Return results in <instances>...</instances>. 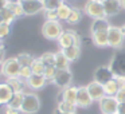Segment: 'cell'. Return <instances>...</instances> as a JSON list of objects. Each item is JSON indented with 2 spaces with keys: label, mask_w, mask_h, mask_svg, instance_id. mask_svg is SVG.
<instances>
[{
  "label": "cell",
  "mask_w": 125,
  "mask_h": 114,
  "mask_svg": "<svg viewBox=\"0 0 125 114\" xmlns=\"http://www.w3.org/2000/svg\"><path fill=\"white\" fill-rule=\"evenodd\" d=\"M93 43L97 47H108L109 40H108V31H101V32L92 34Z\"/></svg>",
  "instance_id": "obj_19"
},
{
  "label": "cell",
  "mask_w": 125,
  "mask_h": 114,
  "mask_svg": "<svg viewBox=\"0 0 125 114\" xmlns=\"http://www.w3.org/2000/svg\"><path fill=\"white\" fill-rule=\"evenodd\" d=\"M104 90H105V95H108V97H116L117 93L120 91V87L117 85L116 79H112L110 82L104 85Z\"/></svg>",
  "instance_id": "obj_24"
},
{
  "label": "cell",
  "mask_w": 125,
  "mask_h": 114,
  "mask_svg": "<svg viewBox=\"0 0 125 114\" xmlns=\"http://www.w3.org/2000/svg\"><path fill=\"white\" fill-rule=\"evenodd\" d=\"M0 12H1V16H3V22H4V24L11 26L12 23H14V20L16 19V16H15V15L12 14V11H11V10H8V8L1 10Z\"/></svg>",
  "instance_id": "obj_32"
},
{
  "label": "cell",
  "mask_w": 125,
  "mask_h": 114,
  "mask_svg": "<svg viewBox=\"0 0 125 114\" xmlns=\"http://www.w3.org/2000/svg\"><path fill=\"white\" fill-rule=\"evenodd\" d=\"M104 4V10H105V16H116L120 14L122 6L121 0H106Z\"/></svg>",
  "instance_id": "obj_13"
},
{
  "label": "cell",
  "mask_w": 125,
  "mask_h": 114,
  "mask_svg": "<svg viewBox=\"0 0 125 114\" xmlns=\"http://www.w3.org/2000/svg\"><path fill=\"white\" fill-rule=\"evenodd\" d=\"M95 1H98V3H105L106 0H95Z\"/></svg>",
  "instance_id": "obj_49"
},
{
  "label": "cell",
  "mask_w": 125,
  "mask_h": 114,
  "mask_svg": "<svg viewBox=\"0 0 125 114\" xmlns=\"http://www.w3.org/2000/svg\"><path fill=\"white\" fill-rule=\"evenodd\" d=\"M44 11H57L63 4V0H42Z\"/></svg>",
  "instance_id": "obj_28"
},
{
  "label": "cell",
  "mask_w": 125,
  "mask_h": 114,
  "mask_svg": "<svg viewBox=\"0 0 125 114\" xmlns=\"http://www.w3.org/2000/svg\"><path fill=\"white\" fill-rule=\"evenodd\" d=\"M69 66H70V62H69V59L65 57L62 50L55 52V67H57L58 70H69Z\"/></svg>",
  "instance_id": "obj_20"
},
{
  "label": "cell",
  "mask_w": 125,
  "mask_h": 114,
  "mask_svg": "<svg viewBox=\"0 0 125 114\" xmlns=\"http://www.w3.org/2000/svg\"><path fill=\"white\" fill-rule=\"evenodd\" d=\"M57 71H58V68L55 67V66H46L43 75H44V78H46L47 81L52 82V79H54L55 75H57Z\"/></svg>",
  "instance_id": "obj_34"
},
{
  "label": "cell",
  "mask_w": 125,
  "mask_h": 114,
  "mask_svg": "<svg viewBox=\"0 0 125 114\" xmlns=\"http://www.w3.org/2000/svg\"><path fill=\"white\" fill-rule=\"evenodd\" d=\"M58 44H59L61 50L69 48V47L81 46V38L75 31H63V34L58 39Z\"/></svg>",
  "instance_id": "obj_3"
},
{
  "label": "cell",
  "mask_w": 125,
  "mask_h": 114,
  "mask_svg": "<svg viewBox=\"0 0 125 114\" xmlns=\"http://www.w3.org/2000/svg\"><path fill=\"white\" fill-rule=\"evenodd\" d=\"M108 40H109V47L112 48H121L124 46L125 35L122 34L121 27H116V26H110L108 30Z\"/></svg>",
  "instance_id": "obj_4"
},
{
  "label": "cell",
  "mask_w": 125,
  "mask_h": 114,
  "mask_svg": "<svg viewBox=\"0 0 125 114\" xmlns=\"http://www.w3.org/2000/svg\"><path fill=\"white\" fill-rule=\"evenodd\" d=\"M16 59H18V62H19L20 67H23V66H30L31 67V65H32L35 58H32L30 54H27V52H22V54H19L16 57Z\"/></svg>",
  "instance_id": "obj_30"
},
{
  "label": "cell",
  "mask_w": 125,
  "mask_h": 114,
  "mask_svg": "<svg viewBox=\"0 0 125 114\" xmlns=\"http://www.w3.org/2000/svg\"><path fill=\"white\" fill-rule=\"evenodd\" d=\"M4 48H6V46H4V43L1 40H0V52L1 51H4Z\"/></svg>",
  "instance_id": "obj_44"
},
{
  "label": "cell",
  "mask_w": 125,
  "mask_h": 114,
  "mask_svg": "<svg viewBox=\"0 0 125 114\" xmlns=\"http://www.w3.org/2000/svg\"><path fill=\"white\" fill-rule=\"evenodd\" d=\"M81 19H82V11L79 8H77V7H71L70 15H69L66 22H67L69 24H77Z\"/></svg>",
  "instance_id": "obj_27"
},
{
  "label": "cell",
  "mask_w": 125,
  "mask_h": 114,
  "mask_svg": "<svg viewBox=\"0 0 125 114\" xmlns=\"http://www.w3.org/2000/svg\"><path fill=\"white\" fill-rule=\"evenodd\" d=\"M121 31H122V34H124V35H125V23H124V24H122V27H121Z\"/></svg>",
  "instance_id": "obj_45"
},
{
  "label": "cell",
  "mask_w": 125,
  "mask_h": 114,
  "mask_svg": "<svg viewBox=\"0 0 125 114\" xmlns=\"http://www.w3.org/2000/svg\"><path fill=\"white\" fill-rule=\"evenodd\" d=\"M62 52L65 54V57L69 59V62H74V60H77L79 58V54H81V47L73 46V47H69V48L62 50Z\"/></svg>",
  "instance_id": "obj_23"
},
{
  "label": "cell",
  "mask_w": 125,
  "mask_h": 114,
  "mask_svg": "<svg viewBox=\"0 0 125 114\" xmlns=\"http://www.w3.org/2000/svg\"><path fill=\"white\" fill-rule=\"evenodd\" d=\"M15 1H18V0H15Z\"/></svg>",
  "instance_id": "obj_51"
},
{
  "label": "cell",
  "mask_w": 125,
  "mask_h": 114,
  "mask_svg": "<svg viewBox=\"0 0 125 114\" xmlns=\"http://www.w3.org/2000/svg\"><path fill=\"white\" fill-rule=\"evenodd\" d=\"M71 81H73V74L70 70H58L55 78L52 79V83L63 90L71 86Z\"/></svg>",
  "instance_id": "obj_8"
},
{
  "label": "cell",
  "mask_w": 125,
  "mask_h": 114,
  "mask_svg": "<svg viewBox=\"0 0 125 114\" xmlns=\"http://www.w3.org/2000/svg\"><path fill=\"white\" fill-rule=\"evenodd\" d=\"M23 7L24 15H36L43 8V1L42 0H19Z\"/></svg>",
  "instance_id": "obj_10"
},
{
  "label": "cell",
  "mask_w": 125,
  "mask_h": 114,
  "mask_svg": "<svg viewBox=\"0 0 125 114\" xmlns=\"http://www.w3.org/2000/svg\"><path fill=\"white\" fill-rule=\"evenodd\" d=\"M31 75H32V71H31L30 66H23V67H20V71H19V78L20 79H23V81L26 82Z\"/></svg>",
  "instance_id": "obj_35"
},
{
  "label": "cell",
  "mask_w": 125,
  "mask_h": 114,
  "mask_svg": "<svg viewBox=\"0 0 125 114\" xmlns=\"http://www.w3.org/2000/svg\"><path fill=\"white\" fill-rule=\"evenodd\" d=\"M10 0H0V11L4 8H7V6H8Z\"/></svg>",
  "instance_id": "obj_42"
},
{
  "label": "cell",
  "mask_w": 125,
  "mask_h": 114,
  "mask_svg": "<svg viewBox=\"0 0 125 114\" xmlns=\"http://www.w3.org/2000/svg\"><path fill=\"white\" fill-rule=\"evenodd\" d=\"M4 60H6V59H4V51H1V52H0V65H3Z\"/></svg>",
  "instance_id": "obj_43"
},
{
  "label": "cell",
  "mask_w": 125,
  "mask_h": 114,
  "mask_svg": "<svg viewBox=\"0 0 125 114\" xmlns=\"http://www.w3.org/2000/svg\"><path fill=\"white\" fill-rule=\"evenodd\" d=\"M46 82H47V79L44 78V75L32 74V75L26 81V85H27L31 90H41L46 86Z\"/></svg>",
  "instance_id": "obj_15"
},
{
  "label": "cell",
  "mask_w": 125,
  "mask_h": 114,
  "mask_svg": "<svg viewBox=\"0 0 125 114\" xmlns=\"http://www.w3.org/2000/svg\"><path fill=\"white\" fill-rule=\"evenodd\" d=\"M6 114H20L22 111L20 110H16V109H12L10 107V106H6V111H4Z\"/></svg>",
  "instance_id": "obj_40"
},
{
  "label": "cell",
  "mask_w": 125,
  "mask_h": 114,
  "mask_svg": "<svg viewBox=\"0 0 125 114\" xmlns=\"http://www.w3.org/2000/svg\"><path fill=\"white\" fill-rule=\"evenodd\" d=\"M117 113H118V114H125V103H118Z\"/></svg>",
  "instance_id": "obj_41"
},
{
  "label": "cell",
  "mask_w": 125,
  "mask_h": 114,
  "mask_svg": "<svg viewBox=\"0 0 125 114\" xmlns=\"http://www.w3.org/2000/svg\"><path fill=\"white\" fill-rule=\"evenodd\" d=\"M121 6H122V8H125V0H121Z\"/></svg>",
  "instance_id": "obj_47"
},
{
  "label": "cell",
  "mask_w": 125,
  "mask_h": 114,
  "mask_svg": "<svg viewBox=\"0 0 125 114\" xmlns=\"http://www.w3.org/2000/svg\"><path fill=\"white\" fill-rule=\"evenodd\" d=\"M83 11L87 16L93 18V19H102L105 16V10H104V4L98 3L95 0H87L85 3Z\"/></svg>",
  "instance_id": "obj_5"
},
{
  "label": "cell",
  "mask_w": 125,
  "mask_h": 114,
  "mask_svg": "<svg viewBox=\"0 0 125 114\" xmlns=\"http://www.w3.org/2000/svg\"><path fill=\"white\" fill-rule=\"evenodd\" d=\"M114 79V73L112 71L110 66H101L94 71V81L101 85H105Z\"/></svg>",
  "instance_id": "obj_9"
},
{
  "label": "cell",
  "mask_w": 125,
  "mask_h": 114,
  "mask_svg": "<svg viewBox=\"0 0 125 114\" xmlns=\"http://www.w3.org/2000/svg\"><path fill=\"white\" fill-rule=\"evenodd\" d=\"M116 114H118V113H116Z\"/></svg>",
  "instance_id": "obj_52"
},
{
  "label": "cell",
  "mask_w": 125,
  "mask_h": 114,
  "mask_svg": "<svg viewBox=\"0 0 125 114\" xmlns=\"http://www.w3.org/2000/svg\"><path fill=\"white\" fill-rule=\"evenodd\" d=\"M110 68L116 75H125V54L116 55L113 62L110 63Z\"/></svg>",
  "instance_id": "obj_14"
},
{
  "label": "cell",
  "mask_w": 125,
  "mask_h": 114,
  "mask_svg": "<svg viewBox=\"0 0 125 114\" xmlns=\"http://www.w3.org/2000/svg\"><path fill=\"white\" fill-rule=\"evenodd\" d=\"M77 93H78V87L71 85V86L62 90V93H61V101H65V102L75 105L77 103Z\"/></svg>",
  "instance_id": "obj_16"
},
{
  "label": "cell",
  "mask_w": 125,
  "mask_h": 114,
  "mask_svg": "<svg viewBox=\"0 0 125 114\" xmlns=\"http://www.w3.org/2000/svg\"><path fill=\"white\" fill-rule=\"evenodd\" d=\"M100 110L101 114H116L117 109H118V102H117L116 97H105L100 101Z\"/></svg>",
  "instance_id": "obj_7"
},
{
  "label": "cell",
  "mask_w": 125,
  "mask_h": 114,
  "mask_svg": "<svg viewBox=\"0 0 125 114\" xmlns=\"http://www.w3.org/2000/svg\"><path fill=\"white\" fill-rule=\"evenodd\" d=\"M114 79H116L120 89H125V75H116Z\"/></svg>",
  "instance_id": "obj_38"
},
{
  "label": "cell",
  "mask_w": 125,
  "mask_h": 114,
  "mask_svg": "<svg viewBox=\"0 0 125 114\" xmlns=\"http://www.w3.org/2000/svg\"><path fill=\"white\" fill-rule=\"evenodd\" d=\"M7 8H8V10H11V11H12V14H14L16 18L23 16V15H24V11H23V7H22V4H20V1H19V0H18V1H15V0H10V3H8V6H7Z\"/></svg>",
  "instance_id": "obj_26"
},
{
  "label": "cell",
  "mask_w": 125,
  "mask_h": 114,
  "mask_svg": "<svg viewBox=\"0 0 125 114\" xmlns=\"http://www.w3.org/2000/svg\"><path fill=\"white\" fill-rule=\"evenodd\" d=\"M11 35V26L8 24H0V40L3 39H7L8 36Z\"/></svg>",
  "instance_id": "obj_36"
},
{
  "label": "cell",
  "mask_w": 125,
  "mask_h": 114,
  "mask_svg": "<svg viewBox=\"0 0 125 114\" xmlns=\"http://www.w3.org/2000/svg\"><path fill=\"white\" fill-rule=\"evenodd\" d=\"M3 16H1V12H0V24H3Z\"/></svg>",
  "instance_id": "obj_46"
},
{
  "label": "cell",
  "mask_w": 125,
  "mask_h": 114,
  "mask_svg": "<svg viewBox=\"0 0 125 114\" xmlns=\"http://www.w3.org/2000/svg\"><path fill=\"white\" fill-rule=\"evenodd\" d=\"M41 109V99L36 94L34 93H26L24 94V101L20 111L24 114H35Z\"/></svg>",
  "instance_id": "obj_2"
},
{
  "label": "cell",
  "mask_w": 125,
  "mask_h": 114,
  "mask_svg": "<svg viewBox=\"0 0 125 114\" xmlns=\"http://www.w3.org/2000/svg\"><path fill=\"white\" fill-rule=\"evenodd\" d=\"M116 99L118 103H125V89H120V91L116 95Z\"/></svg>",
  "instance_id": "obj_39"
},
{
  "label": "cell",
  "mask_w": 125,
  "mask_h": 114,
  "mask_svg": "<svg viewBox=\"0 0 125 114\" xmlns=\"http://www.w3.org/2000/svg\"><path fill=\"white\" fill-rule=\"evenodd\" d=\"M44 66H55V52H44L39 57Z\"/></svg>",
  "instance_id": "obj_33"
},
{
  "label": "cell",
  "mask_w": 125,
  "mask_h": 114,
  "mask_svg": "<svg viewBox=\"0 0 125 114\" xmlns=\"http://www.w3.org/2000/svg\"><path fill=\"white\" fill-rule=\"evenodd\" d=\"M57 110L59 113H69V114H75L77 111V105L65 102V101H59L57 105Z\"/></svg>",
  "instance_id": "obj_25"
},
{
  "label": "cell",
  "mask_w": 125,
  "mask_h": 114,
  "mask_svg": "<svg viewBox=\"0 0 125 114\" xmlns=\"http://www.w3.org/2000/svg\"><path fill=\"white\" fill-rule=\"evenodd\" d=\"M44 68H46V66H44V63L42 62L41 58H35V59H34V62H32V65H31V71H32V74L43 75Z\"/></svg>",
  "instance_id": "obj_29"
},
{
  "label": "cell",
  "mask_w": 125,
  "mask_h": 114,
  "mask_svg": "<svg viewBox=\"0 0 125 114\" xmlns=\"http://www.w3.org/2000/svg\"><path fill=\"white\" fill-rule=\"evenodd\" d=\"M0 75H1V65H0Z\"/></svg>",
  "instance_id": "obj_50"
},
{
  "label": "cell",
  "mask_w": 125,
  "mask_h": 114,
  "mask_svg": "<svg viewBox=\"0 0 125 114\" xmlns=\"http://www.w3.org/2000/svg\"><path fill=\"white\" fill-rule=\"evenodd\" d=\"M44 18L49 22H59L57 11H44Z\"/></svg>",
  "instance_id": "obj_37"
},
{
  "label": "cell",
  "mask_w": 125,
  "mask_h": 114,
  "mask_svg": "<svg viewBox=\"0 0 125 114\" xmlns=\"http://www.w3.org/2000/svg\"><path fill=\"white\" fill-rule=\"evenodd\" d=\"M54 114H69V113H59L58 110H55V111H54Z\"/></svg>",
  "instance_id": "obj_48"
},
{
  "label": "cell",
  "mask_w": 125,
  "mask_h": 114,
  "mask_svg": "<svg viewBox=\"0 0 125 114\" xmlns=\"http://www.w3.org/2000/svg\"><path fill=\"white\" fill-rule=\"evenodd\" d=\"M15 93L7 83H0V105H8Z\"/></svg>",
  "instance_id": "obj_17"
},
{
  "label": "cell",
  "mask_w": 125,
  "mask_h": 114,
  "mask_svg": "<svg viewBox=\"0 0 125 114\" xmlns=\"http://www.w3.org/2000/svg\"><path fill=\"white\" fill-rule=\"evenodd\" d=\"M6 83L11 87L14 93H23V89H24L26 82L23 81V79H20L19 76H16V78H8Z\"/></svg>",
  "instance_id": "obj_21"
},
{
  "label": "cell",
  "mask_w": 125,
  "mask_h": 114,
  "mask_svg": "<svg viewBox=\"0 0 125 114\" xmlns=\"http://www.w3.org/2000/svg\"><path fill=\"white\" fill-rule=\"evenodd\" d=\"M62 34H63V28L59 22H49V20H46L42 26V35L49 40H58Z\"/></svg>",
  "instance_id": "obj_1"
},
{
  "label": "cell",
  "mask_w": 125,
  "mask_h": 114,
  "mask_svg": "<svg viewBox=\"0 0 125 114\" xmlns=\"http://www.w3.org/2000/svg\"><path fill=\"white\" fill-rule=\"evenodd\" d=\"M19 71H20V65L16 58H8L1 65V75H4L7 79L19 76Z\"/></svg>",
  "instance_id": "obj_6"
},
{
  "label": "cell",
  "mask_w": 125,
  "mask_h": 114,
  "mask_svg": "<svg viewBox=\"0 0 125 114\" xmlns=\"http://www.w3.org/2000/svg\"><path fill=\"white\" fill-rule=\"evenodd\" d=\"M110 28V23L108 22L106 18H102V19H94L90 26V32L95 34V32H101V31H108Z\"/></svg>",
  "instance_id": "obj_18"
},
{
  "label": "cell",
  "mask_w": 125,
  "mask_h": 114,
  "mask_svg": "<svg viewBox=\"0 0 125 114\" xmlns=\"http://www.w3.org/2000/svg\"><path fill=\"white\" fill-rule=\"evenodd\" d=\"M94 101L92 99L89 91H87V87L86 86H81L78 87V93H77V107H82V109H86L89 107Z\"/></svg>",
  "instance_id": "obj_11"
},
{
  "label": "cell",
  "mask_w": 125,
  "mask_h": 114,
  "mask_svg": "<svg viewBox=\"0 0 125 114\" xmlns=\"http://www.w3.org/2000/svg\"><path fill=\"white\" fill-rule=\"evenodd\" d=\"M70 11H71V7L67 6V4L63 3L59 8L57 10V14H58V19L59 20H67L69 15H70Z\"/></svg>",
  "instance_id": "obj_31"
},
{
  "label": "cell",
  "mask_w": 125,
  "mask_h": 114,
  "mask_svg": "<svg viewBox=\"0 0 125 114\" xmlns=\"http://www.w3.org/2000/svg\"><path fill=\"white\" fill-rule=\"evenodd\" d=\"M87 91H89L90 97H92L93 101H97V102H100L101 99H102L104 97H105V90H104V85L98 83V82L93 81L90 82L89 85H87Z\"/></svg>",
  "instance_id": "obj_12"
},
{
  "label": "cell",
  "mask_w": 125,
  "mask_h": 114,
  "mask_svg": "<svg viewBox=\"0 0 125 114\" xmlns=\"http://www.w3.org/2000/svg\"><path fill=\"white\" fill-rule=\"evenodd\" d=\"M24 94H26L24 91L23 93H15L14 97L11 98V101L8 102L7 106H10V107H12V109H16V110H20V109H22V105H23V101H24Z\"/></svg>",
  "instance_id": "obj_22"
}]
</instances>
